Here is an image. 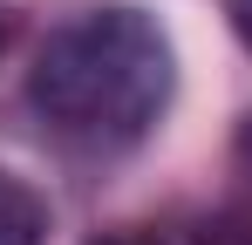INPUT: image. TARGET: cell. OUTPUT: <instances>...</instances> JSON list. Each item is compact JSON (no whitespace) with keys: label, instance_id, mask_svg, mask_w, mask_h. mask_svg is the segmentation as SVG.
<instances>
[{"label":"cell","instance_id":"cell-4","mask_svg":"<svg viewBox=\"0 0 252 245\" xmlns=\"http://www.w3.org/2000/svg\"><path fill=\"white\" fill-rule=\"evenodd\" d=\"M225 14H232V28H239V41L252 48V0H225Z\"/></svg>","mask_w":252,"mask_h":245},{"label":"cell","instance_id":"cell-3","mask_svg":"<svg viewBox=\"0 0 252 245\" xmlns=\"http://www.w3.org/2000/svg\"><path fill=\"white\" fill-rule=\"evenodd\" d=\"M198 245H252V225H232V218H218L198 232Z\"/></svg>","mask_w":252,"mask_h":245},{"label":"cell","instance_id":"cell-1","mask_svg":"<svg viewBox=\"0 0 252 245\" xmlns=\"http://www.w3.org/2000/svg\"><path fill=\"white\" fill-rule=\"evenodd\" d=\"M170 82H177L170 41L143 7H89L41 41L28 95L68 136L129 143L164 116Z\"/></svg>","mask_w":252,"mask_h":245},{"label":"cell","instance_id":"cell-2","mask_svg":"<svg viewBox=\"0 0 252 245\" xmlns=\"http://www.w3.org/2000/svg\"><path fill=\"white\" fill-rule=\"evenodd\" d=\"M41 232H48V204L14 170H0V245H41Z\"/></svg>","mask_w":252,"mask_h":245},{"label":"cell","instance_id":"cell-5","mask_svg":"<svg viewBox=\"0 0 252 245\" xmlns=\"http://www.w3.org/2000/svg\"><path fill=\"white\" fill-rule=\"evenodd\" d=\"M95 245H150V239H129V232H116V239H95Z\"/></svg>","mask_w":252,"mask_h":245}]
</instances>
